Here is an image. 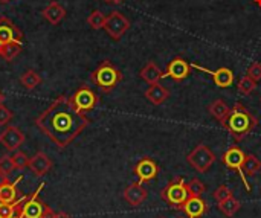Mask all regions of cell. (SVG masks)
<instances>
[{
	"label": "cell",
	"instance_id": "cell-1",
	"mask_svg": "<svg viewBox=\"0 0 261 218\" xmlns=\"http://www.w3.org/2000/svg\"><path fill=\"white\" fill-rule=\"evenodd\" d=\"M89 118L81 113L72 98L58 96L37 119L35 125L60 148L69 147L89 125Z\"/></svg>",
	"mask_w": 261,
	"mask_h": 218
},
{
	"label": "cell",
	"instance_id": "cell-2",
	"mask_svg": "<svg viewBox=\"0 0 261 218\" xmlns=\"http://www.w3.org/2000/svg\"><path fill=\"white\" fill-rule=\"evenodd\" d=\"M257 124H258V119L249 112V108L243 105L242 102H236L226 121L222 125L231 133L236 142H242L246 136L252 133Z\"/></svg>",
	"mask_w": 261,
	"mask_h": 218
},
{
	"label": "cell",
	"instance_id": "cell-3",
	"mask_svg": "<svg viewBox=\"0 0 261 218\" xmlns=\"http://www.w3.org/2000/svg\"><path fill=\"white\" fill-rule=\"evenodd\" d=\"M23 34L6 17L0 18V57L6 61H12L23 47Z\"/></svg>",
	"mask_w": 261,
	"mask_h": 218
},
{
	"label": "cell",
	"instance_id": "cell-4",
	"mask_svg": "<svg viewBox=\"0 0 261 218\" xmlns=\"http://www.w3.org/2000/svg\"><path fill=\"white\" fill-rule=\"evenodd\" d=\"M92 81L104 93H109V92H112L122 81V73H121V70L112 61L106 60L92 73Z\"/></svg>",
	"mask_w": 261,
	"mask_h": 218
},
{
	"label": "cell",
	"instance_id": "cell-5",
	"mask_svg": "<svg viewBox=\"0 0 261 218\" xmlns=\"http://www.w3.org/2000/svg\"><path fill=\"white\" fill-rule=\"evenodd\" d=\"M188 197H190V193H188V188H187V183H185L184 177H176L161 193L162 200H165L168 205L176 206L179 209L188 200Z\"/></svg>",
	"mask_w": 261,
	"mask_h": 218
},
{
	"label": "cell",
	"instance_id": "cell-6",
	"mask_svg": "<svg viewBox=\"0 0 261 218\" xmlns=\"http://www.w3.org/2000/svg\"><path fill=\"white\" fill-rule=\"evenodd\" d=\"M187 162L199 173H208V170L214 165L216 162V154L205 145L200 144L197 145L188 156H187Z\"/></svg>",
	"mask_w": 261,
	"mask_h": 218
},
{
	"label": "cell",
	"instance_id": "cell-7",
	"mask_svg": "<svg viewBox=\"0 0 261 218\" xmlns=\"http://www.w3.org/2000/svg\"><path fill=\"white\" fill-rule=\"evenodd\" d=\"M245 156H246V154L242 151V148H239V147H231V148L223 154L222 164H223L226 168L234 170V171L240 176V179H242V182H243L246 191L251 193V185L248 183V177H246L245 173H243V160H245Z\"/></svg>",
	"mask_w": 261,
	"mask_h": 218
},
{
	"label": "cell",
	"instance_id": "cell-8",
	"mask_svg": "<svg viewBox=\"0 0 261 218\" xmlns=\"http://www.w3.org/2000/svg\"><path fill=\"white\" fill-rule=\"evenodd\" d=\"M104 29L112 40L118 41L130 29V20L125 15H122L119 11H113L107 15Z\"/></svg>",
	"mask_w": 261,
	"mask_h": 218
},
{
	"label": "cell",
	"instance_id": "cell-9",
	"mask_svg": "<svg viewBox=\"0 0 261 218\" xmlns=\"http://www.w3.org/2000/svg\"><path fill=\"white\" fill-rule=\"evenodd\" d=\"M191 70H193V66L187 60L176 57L168 63V66L164 72V78H171L176 83H182L184 79H187L191 75Z\"/></svg>",
	"mask_w": 261,
	"mask_h": 218
},
{
	"label": "cell",
	"instance_id": "cell-10",
	"mask_svg": "<svg viewBox=\"0 0 261 218\" xmlns=\"http://www.w3.org/2000/svg\"><path fill=\"white\" fill-rule=\"evenodd\" d=\"M72 102L75 104V107H76L81 113H86V112H90V110H93V108L96 107V104H98V96H96V93H95L90 87L83 86V87H80V89L73 93Z\"/></svg>",
	"mask_w": 261,
	"mask_h": 218
},
{
	"label": "cell",
	"instance_id": "cell-11",
	"mask_svg": "<svg viewBox=\"0 0 261 218\" xmlns=\"http://www.w3.org/2000/svg\"><path fill=\"white\" fill-rule=\"evenodd\" d=\"M43 188H44V183H41L37 188V191L34 194H31L29 199L24 202V205H23V217L24 218H41L44 215L47 205H44L38 197Z\"/></svg>",
	"mask_w": 261,
	"mask_h": 218
},
{
	"label": "cell",
	"instance_id": "cell-12",
	"mask_svg": "<svg viewBox=\"0 0 261 218\" xmlns=\"http://www.w3.org/2000/svg\"><path fill=\"white\" fill-rule=\"evenodd\" d=\"M24 134L18 127L9 125L0 133V145H3L8 151H17L18 147L24 142Z\"/></svg>",
	"mask_w": 261,
	"mask_h": 218
},
{
	"label": "cell",
	"instance_id": "cell-13",
	"mask_svg": "<svg viewBox=\"0 0 261 218\" xmlns=\"http://www.w3.org/2000/svg\"><path fill=\"white\" fill-rule=\"evenodd\" d=\"M135 174L139 179L141 183L150 182L158 177L159 174V165L151 159V157H142L136 167H135Z\"/></svg>",
	"mask_w": 261,
	"mask_h": 218
},
{
	"label": "cell",
	"instance_id": "cell-14",
	"mask_svg": "<svg viewBox=\"0 0 261 218\" xmlns=\"http://www.w3.org/2000/svg\"><path fill=\"white\" fill-rule=\"evenodd\" d=\"M191 66H193L194 69H199V70H202V72L210 73V75L213 76L214 84H216L217 87H220V89H228V87H231L232 83H234V72H232L231 69H228V67H219L217 70H210V69H206V67H203V66H199V64H191Z\"/></svg>",
	"mask_w": 261,
	"mask_h": 218
},
{
	"label": "cell",
	"instance_id": "cell-15",
	"mask_svg": "<svg viewBox=\"0 0 261 218\" xmlns=\"http://www.w3.org/2000/svg\"><path fill=\"white\" fill-rule=\"evenodd\" d=\"M147 197H148V193H147V189L142 186L141 182L132 183V185H128V186L124 189V200H125L130 206H133V208L141 206V205L147 200Z\"/></svg>",
	"mask_w": 261,
	"mask_h": 218
},
{
	"label": "cell",
	"instance_id": "cell-16",
	"mask_svg": "<svg viewBox=\"0 0 261 218\" xmlns=\"http://www.w3.org/2000/svg\"><path fill=\"white\" fill-rule=\"evenodd\" d=\"M28 168L31 170V173L35 176V177H43L46 176L50 168H52V160L49 159L47 154H44L43 151H38L34 157L29 159V165Z\"/></svg>",
	"mask_w": 261,
	"mask_h": 218
},
{
	"label": "cell",
	"instance_id": "cell-17",
	"mask_svg": "<svg viewBox=\"0 0 261 218\" xmlns=\"http://www.w3.org/2000/svg\"><path fill=\"white\" fill-rule=\"evenodd\" d=\"M188 218H200L203 217L208 211V203L202 197H193L190 196L188 200L180 208Z\"/></svg>",
	"mask_w": 261,
	"mask_h": 218
},
{
	"label": "cell",
	"instance_id": "cell-18",
	"mask_svg": "<svg viewBox=\"0 0 261 218\" xmlns=\"http://www.w3.org/2000/svg\"><path fill=\"white\" fill-rule=\"evenodd\" d=\"M145 98L153 105H162L170 98V90L165 86H162L161 83H156V84H151L145 90Z\"/></svg>",
	"mask_w": 261,
	"mask_h": 218
},
{
	"label": "cell",
	"instance_id": "cell-19",
	"mask_svg": "<svg viewBox=\"0 0 261 218\" xmlns=\"http://www.w3.org/2000/svg\"><path fill=\"white\" fill-rule=\"evenodd\" d=\"M43 17L47 23L55 26V24H60V21L66 17V9L58 2H50L43 9Z\"/></svg>",
	"mask_w": 261,
	"mask_h": 218
},
{
	"label": "cell",
	"instance_id": "cell-20",
	"mask_svg": "<svg viewBox=\"0 0 261 218\" xmlns=\"http://www.w3.org/2000/svg\"><path fill=\"white\" fill-rule=\"evenodd\" d=\"M139 76L147 83V84H156L164 78V72L154 61H148L139 72Z\"/></svg>",
	"mask_w": 261,
	"mask_h": 218
},
{
	"label": "cell",
	"instance_id": "cell-21",
	"mask_svg": "<svg viewBox=\"0 0 261 218\" xmlns=\"http://www.w3.org/2000/svg\"><path fill=\"white\" fill-rule=\"evenodd\" d=\"M21 180V176L14 182H6L0 186V203H14L17 200V183Z\"/></svg>",
	"mask_w": 261,
	"mask_h": 218
},
{
	"label": "cell",
	"instance_id": "cell-22",
	"mask_svg": "<svg viewBox=\"0 0 261 218\" xmlns=\"http://www.w3.org/2000/svg\"><path fill=\"white\" fill-rule=\"evenodd\" d=\"M208 110H210V115L213 118H216L220 124H223L226 121V118H228V115L231 112L229 105L223 99H216L213 104H210Z\"/></svg>",
	"mask_w": 261,
	"mask_h": 218
},
{
	"label": "cell",
	"instance_id": "cell-23",
	"mask_svg": "<svg viewBox=\"0 0 261 218\" xmlns=\"http://www.w3.org/2000/svg\"><path fill=\"white\" fill-rule=\"evenodd\" d=\"M217 208H219V211L225 215V217H234L239 211H240V208H242V203L232 196V197H229V199H226V200H222V202H219L217 203Z\"/></svg>",
	"mask_w": 261,
	"mask_h": 218
},
{
	"label": "cell",
	"instance_id": "cell-24",
	"mask_svg": "<svg viewBox=\"0 0 261 218\" xmlns=\"http://www.w3.org/2000/svg\"><path fill=\"white\" fill-rule=\"evenodd\" d=\"M261 170V160L255 154H246L243 160V173L246 177H254Z\"/></svg>",
	"mask_w": 261,
	"mask_h": 218
},
{
	"label": "cell",
	"instance_id": "cell-25",
	"mask_svg": "<svg viewBox=\"0 0 261 218\" xmlns=\"http://www.w3.org/2000/svg\"><path fill=\"white\" fill-rule=\"evenodd\" d=\"M20 84L26 89V90H32L35 87H38L41 84V76L32 70V69H28L21 76H20Z\"/></svg>",
	"mask_w": 261,
	"mask_h": 218
},
{
	"label": "cell",
	"instance_id": "cell-26",
	"mask_svg": "<svg viewBox=\"0 0 261 218\" xmlns=\"http://www.w3.org/2000/svg\"><path fill=\"white\" fill-rule=\"evenodd\" d=\"M237 89H239V92H240L242 95L249 96V95H252V93L255 92V89H257V81H254L249 75H245V76L240 78V81H239V84H237Z\"/></svg>",
	"mask_w": 261,
	"mask_h": 218
},
{
	"label": "cell",
	"instance_id": "cell-27",
	"mask_svg": "<svg viewBox=\"0 0 261 218\" xmlns=\"http://www.w3.org/2000/svg\"><path fill=\"white\" fill-rule=\"evenodd\" d=\"M187 188H188L190 196H193V197H202L206 191V185L200 179H196V177L187 183Z\"/></svg>",
	"mask_w": 261,
	"mask_h": 218
},
{
	"label": "cell",
	"instance_id": "cell-28",
	"mask_svg": "<svg viewBox=\"0 0 261 218\" xmlns=\"http://www.w3.org/2000/svg\"><path fill=\"white\" fill-rule=\"evenodd\" d=\"M106 15L101 12V11H93L89 17H87V23L92 29L98 31V29H104V24H106Z\"/></svg>",
	"mask_w": 261,
	"mask_h": 218
},
{
	"label": "cell",
	"instance_id": "cell-29",
	"mask_svg": "<svg viewBox=\"0 0 261 218\" xmlns=\"http://www.w3.org/2000/svg\"><path fill=\"white\" fill-rule=\"evenodd\" d=\"M11 159H12L14 168H17V170H24L29 165V157L23 151H15L11 156Z\"/></svg>",
	"mask_w": 261,
	"mask_h": 218
},
{
	"label": "cell",
	"instance_id": "cell-30",
	"mask_svg": "<svg viewBox=\"0 0 261 218\" xmlns=\"http://www.w3.org/2000/svg\"><path fill=\"white\" fill-rule=\"evenodd\" d=\"M214 199L217 200V203L219 202H222V200H226V199H229V197H232L234 194H232V189L229 188V186H226V185H220L216 191H214Z\"/></svg>",
	"mask_w": 261,
	"mask_h": 218
},
{
	"label": "cell",
	"instance_id": "cell-31",
	"mask_svg": "<svg viewBox=\"0 0 261 218\" xmlns=\"http://www.w3.org/2000/svg\"><path fill=\"white\" fill-rule=\"evenodd\" d=\"M14 170H15V168H14V164H12L11 156H9V154L2 156V157H0V171H2L3 174L9 176Z\"/></svg>",
	"mask_w": 261,
	"mask_h": 218
},
{
	"label": "cell",
	"instance_id": "cell-32",
	"mask_svg": "<svg viewBox=\"0 0 261 218\" xmlns=\"http://www.w3.org/2000/svg\"><path fill=\"white\" fill-rule=\"evenodd\" d=\"M246 75H249L254 81H260L261 79V63L258 61H255V63H252L251 66H249V69H248V73Z\"/></svg>",
	"mask_w": 261,
	"mask_h": 218
},
{
	"label": "cell",
	"instance_id": "cell-33",
	"mask_svg": "<svg viewBox=\"0 0 261 218\" xmlns=\"http://www.w3.org/2000/svg\"><path fill=\"white\" fill-rule=\"evenodd\" d=\"M12 112L5 105H0V125H8L12 119Z\"/></svg>",
	"mask_w": 261,
	"mask_h": 218
},
{
	"label": "cell",
	"instance_id": "cell-34",
	"mask_svg": "<svg viewBox=\"0 0 261 218\" xmlns=\"http://www.w3.org/2000/svg\"><path fill=\"white\" fill-rule=\"evenodd\" d=\"M23 205H24V203H23ZM23 205L17 209V212H15V214H14L11 218H24L23 217Z\"/></svg>",
	"mask_w": 261,
	"mask_h": 218
},
{
	"label": "cell",
	"instance_id": "cell-35",
	"mask_svg": "<svg viewBox=\"0 0 261 218\" xmlns=\"http://www.w3.org/2000/svg\"><path fill=\"white\" fill-rule=\"evenodd\" d=\"M6 182H9V180H8V176H6V174H3V173L0 171V186H2V185H5Z\"/></svg>",
	"mask_w": 261,
	"mask_h": 218
},
{
	"label": "cell",
	"instance_id": "cell-36",
	"mask_svg": "<svg viewBox=\"0 0 261 218\" xmlns=\"http://www.w3.org/2000/svg\"><path fill=\"white\" fill-rule=\"evenodd\" d=\"M54 218H72L69 214H66V212H55V215Z\"/></svg>",
	"mask_w": 261,
	"mask_h": 218
},
{
	"label": "cell",
	"instance_id": "cell-37",
	"mask_svg": "<svg viewBox=\"0 0 261 218\" xmlns=\"http://www.w3.org/2000/svg\"><path fill=\"white\" fill-rule=\"evenodd\" d=\"M107 3H115V5H119V3H122L124 0H106Z\"/></svg>",
	"mask_w": 261,
	"mask_h": 218
},
{
	"label": "cell",
	"instance_id": "cell-38",
	"mask_svg": "<svg viewBox=\"0 0 261 218\" xmlns=\"http://www.w3.org/2000/svg\"><path fill=\"white\" fill-rule=\"evenodd\" d=\"M3 102H5V95L0 92V105H3Z\"/></svg>",
	"mask_w": 261,
	"mask_h": 218
},
{
	"label": "cell",
	"instance_id": "cell-39",
	"mask_svg": "<svg viewBox=\"0 0 261 218\" xmlns=\"http://www.w3.org/2000/svg\"><path fill=\"white\" fill-rule=\"evenodd\" d=\"M254 3H255V5H258V6L261 8V0H254Z\"/></svg>",
	"mask_w": 261,
	"mask_h": 218
},
{
	"label": "cell",
	"instance_id": "cell-40",
	"mask_svg": "<svg viewBox=\"0 0 261 218\" xmlns=\"http://www.w3.org/2000/svg\"><path fill=\"white\" fill-rule=\"evenodd\" d=\"M8 2H11V0H0V3H8Z\"/></svg>",
	"mask_w": 261,
	"mask_h": 218
},
{
	"label": "cell",
	"instance_id": "cell-41",
	"mask_svg": "<svg viewBox=\"0 0 261 218\" xmlns=\"http://www.w3.org/2000/svg\"><path fill=\"white\" fill-rule=\"evenodd\" d=\"M260 102H261V98H260Z\"/></svg>",
	"mask_w": 261,
	"mask_h": 218
}]
</instances>
